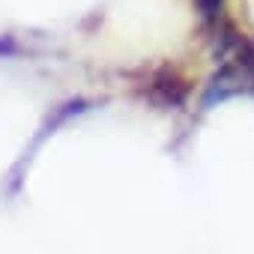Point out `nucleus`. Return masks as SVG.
<instances>
[{
  "mask_svg": "<svg viewBox=\"0 0 254 254\" xmlns=\"http://www.w3.org/2000/svg\"><path fill=\"white\" fill-rule=\"evenodd\" d=\"M194 3H197L200 15L209 18V21H218L221 12H224V0H194Z\"/></svg>",
  "mask_w": 254,
  "mask_h": 254,
  "instance_id": "f257e3e1",
  "label": "nucleus"
}]
</instances>
